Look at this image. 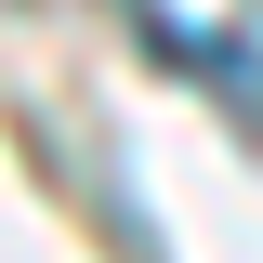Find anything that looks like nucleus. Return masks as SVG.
<instances>
[{
  "label": "nucleus",
  "instance_id": "1",
  "mask_svg": "<svg viewBox=\"0 0 263 263\" xmlns=\"http://www.w3.org/2000/svg\"><path fill=\"white\" fill-rule=\"evenodd\" d=\"M158 53H171V66H197V79H211V92H224L237 119L263 132V53H237V40H197V27H158Z\"/></svg>",
  "mask_w": 263,
  "mask_h": 263
}]
</instances>
